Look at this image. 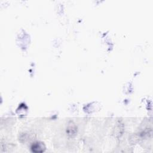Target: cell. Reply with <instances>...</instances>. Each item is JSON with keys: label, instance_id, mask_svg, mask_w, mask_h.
<instances>
[{"label": "cell", "instance_id": "1", "mask_svg": "<svg viewBox=\"0 0 153 153\" xmlns=\"http://www.w3.org/2000/svg\"><path fill=\"white\" fill-rule=\"evenodd\" d=\"M31 149L34 152H42L44 151L45 148L42 143H34L32 146Z\"/></svg>", "mask_w": 153, "mask_h": 153}]
</instances>
